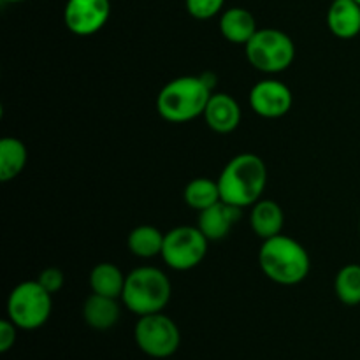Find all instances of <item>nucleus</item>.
I'll list each match as a JSON object with an SVG mask.
<instances>
[{
  "label": "nucleus",
  "instance_id": "1",
  "mask_svg": "<svg viewBox=\"0 0 360 360\" xmlns=\"http://www.w3.org/2000/svg\"><path fill=\"white\" fill-rule=\"evenodd\" d=\"M213 95L207 76H181L169 81L157 97V111L165 122L186 123L199 118Z\"/></svg>",
  "mask_w": 360,
  "mask_h": 360
},
{
  "label": "nucleus",
  "instance_id": "2",
  "mask_svg": "<svg viewBox=\"0 0 360 360\" xmlns=\"http://www.w3.org/2000/svg\"><path fill=\"white\" fill-rule=\"evenodd\" d=\"M221 200L238 207L259 202L267 186V165L253 153H241L232 158L218 178Z\"/></svg>",
  "mask_w": 360,
  "mask_h": 360
},
{
  "label": "nucleus",
  "instance_id": "3",
  "mask_svg": "<svg viewBox=\"0 0 360 360\" xmlns=\"http://www.w3.org/2000/svg\"><path fill=\"white\" fill-rule=\"evenodd\" d=\"M259 264L271 281L285 287L302 283L311 271V259L304 246L283 234L262 243Z\"/></svg>",
  "mask_w": 360,
  "mask_h": 360
},
{
  "label": "nucleus",
  "instance_id": "4",
  "mask_svg": "<svg viewBox=\"0 0 360 360\" xmlns=\"http://www.w3.org/2000/svg\"><path fill=\"white\" fill-rule=\"evenodd\" d=\"M172 295V285L167 274L157 267H137L127 274L122 301L127 309L137 316L162 313Z\"/></svg>",
  "mask_w": 360,
  "mask_h": 360
},
{
  "label": "nucleus",
  "instance_id": "5",
  "mask_svg": "<svg viewBox=\"0 0 360 360\" xmlns=\"http://www.w3.org/2000/svg\"><path fill=\"white\" fill-rule=\"evenodd\" d=\"M245 53L253 69L264 74H278L294 63L295 44L290 35L278 28H262L250 39Z\"/></svg>",
  "mask_w": 360,
  "mask_h": 360
},
{
  "label": "nucleus",
  "instance_id": "6",
  "mask_svg": "<svg viewBox=\"0 0 360 360\" xmlns=\"http://www.w3.org/2000/svg\"><path fill=\"white\" fill-rule=\"evenodd\" d=\"M51 295L37 280L23 281L13 288L7 299V319L23 330H35L51 315Z\"/></svg>",
  "mask_w": 360,
  "mask_h": 360
},
{
  "label": "nucleus",
  "instance_id": "7",
  "mask_svg": "<svg viewBox=\"0 0 360 360\" xmlns=\"http://www.w3.org/2000/svg\"><path fill=\"white\" fill-rule=\"evenodd\" d=\"M134 340L139 350L153 359H167L178 352L181 334L174 320L164 313L139 316L134 327Z\"/></svg>",
  "mask_w": 360,
  "mask_h": 360
},
{
  "label": "nucleus",
  "instance_id": "8",
  "mask_svg": "<svg viewBox=\"0 0 360 360\" xmlns=\"http://www.w3.org/2000/svg\"><path fill=\"white\" fill-rule=\"evenodd\" d=\"M210 239L200 232L199 227H176L165 234L162 259L171 269L190 271L199 266L207 253Z\"/></svg>",
  "mask_w": 360,
  "mask_h": 360
},
{
  "label": "nucleus",
  "instance_id": "9",
  "mask_svg": "<svg viewBox=\"0 0 360 360\" xmlns=\"http://www.w3.org/2000/svg\"><path fill=\"white\" fill-rule=\"evenodd\" d=\"M111 16L109 0H67L63 21L72 34L86 37L97 34Z\"/></svg>",
  "mask_w": 360,
  "mask_h": 360
},
{
  "label": "nucleus",
  "instance_id": "10",
  "mask_svg": "<svg viewBox=\"0 0 360 360\" xmlns=\"http://www.w3.org/2000/svg\"><path fill=\"white\" fill-rule=\"evenodd\" d=\"M294 104L290 88L278 79L259 81L250 91V105L259 116L276 120L287 115Z\"/></svg>",
  "mask_w": 360,
  "mask_h": 360
},
{
  "label": "nucleus",
  "instance_id": "11",
  "mask_svg": "<svg viewBox=\"0 0 360 360\" xmlns=\"http://www.w3.org/2000/svg\"><path fill=\"white\" fill-rule=\"evenodd\" d=\"M239 218H241V207L232 206L225 200H218L217 204L200 211L197 227L210 241H221L231 234Z\"/></svg>",
  "mask_w": 360,
  "mask_h": 360
},
{
  "label": "nucleus",
  "instance_id": "12",
  "mask_svg": "<svg viewBox=\"0 0 360 360\" xmlns=\"http://www.w3.org/2000/svg\"><path fill=\"white\" fill-rule=\"evenodd\" d=\"M207 127L217 134H231L241 123V108L229 94H213L204 111Z\"/></svg>",
  "mask_w": 360,
  "mask_h": 360
},
{
  "label": "nucleus",
  "instance_id": "13",
  "mask_svg": "<svg viewBox=\"0 0 360 360\" xmlns=\"http://www.w3.org/2000/svg\"><path fill=\"white\" fill-rule=\"evenodd\" d=\"M329 30L338 39H354L360 34V4L357 0H334L327 13Z\"/></svg>",
  "mask_w": 360,
  "mask_h": 360
},
{
  "label": "nucleus",
  "instance_id": "14",
  "mask_svg": "<svg viewBox=\"0 0 360 360\" xmlns=\"http://www.w3.org/2000/svg\"><path fill=\"white\" fill-rule=\"evenodd\" d=\"M285 225L283 210L278 202L269 199H260L252 206L250 213V227L262 241L280 236Z\"/></svg>",
  "mask_w": 360,
  "mask_h": 360
},
{
  "label": "nucleus",
  "instance_id": "15",
  "mask_svg": "<svg viewBox=\"0 0 360 360\" xmlns=\"http://www.w3.org/2000/svg\"><path fill=\"white\" fill-rule=\"evenodd\" d=\"M257 20L248 9L231 7L220 16V32L232 44H248L250 39L257 34Z\"/></svg>",
  "mask_w": 360,
  "mask_h": 360
},
{
  "label": "nucleus",
  "instance_id": "16",
  "mask_svg": "<svg viewBox=\"0 0 360 360\" xmlns=\"http://www.w3.org/2000/svg\"><path fill=\"white\" fill-rule=\"evenodd\" d=\"M122 309H120L118 299L105 297L91 292L90 297L83 304V319L91 329L109 330L118 323Z\"/></svg>",
  "mask_w": 360,
  "mask_h": 360
},
{
  "label": "nucleus",
  "instance_id": "17",
  "mask_svg": "<svg viewBox=\"0 0 360 360\" xmlns=\"http://www.w3.org/2000/svg\"><path fill=\"white\" fill-rule=\"evenodd\" d=\"M125 281V274L120 271L118 266H115L111 262L97 264L90 273L91 292L98 295H105V297L122 299Z\"/></svg>",
  "mask_w": 360,
  "mask_h": 360
},
{
  "label": "nucleus",
  "instance_id": "18",
  "mask_svg": "<svg viewBox=\"0 0 360 360\" xmlns=\"http://www.w3.org/2000/svg\"><path fill=\"white\" fill-rule=\"evenodd\" d=\"M28 160L27 146L16 137H4L0 141V179L13 181L23 172Z\"/></svg>",
  "mask_w": 360,
  "mask_h": 360
},
{
  "label": "nucleus",
  "instance_id": "19",
  "mask_svg": "<svg viewBox=\"0 0 360 360\" xmlns=\"http://www.w3.org/2000/svg\"><path fill=\"white\" fill-rule=\"evenodd\" d=\"M165 234H162L153 225H139L127 238L129 250L139 259H153L162 255Z\"/></svg>",
  "mask_w": 360,
  "mask_h": 360
},
{
  "label": "nucleus",
  "instance_id": "20",
  "mask_svg": "<svg viewBox=\"0 0 360 360\" xmlns=\"http://www.w3.org/2000/svg\"><path fill=\"white\" fill-rule=\"evenodd\" d=\"M185 202L188 204L192 210L195 211H204L206 207L213 206L218 200H221L220 195V186L218 181H213L210 178H195L185 186Z\"/></svg>",
  "mask_w": 360,
  "mask_h": 360
},
{
  "label": "nucleus",
  "instance_id": "21",
  "mask_svg": "<svg viewBox=\"0 0 360 360\" xmlns=\"http://www.w3.org/2000/svg\"><path fill=\"white\" fill-rule=\"evenodd\" d=\"M334 290L338 299L347 306L360 304V266L348 264L341 267L334 280Z\"/></svg>",
  "mask_w": 360,
  "mask_h": 360
},
{
  "label": "nucleus",
  "instance_id": "22",
  "mask_svg": "<svg viewBox=\"0 0 360 360\" xmlns=\"http://www.w3.org/2000/svg\"><path fill=\"white\" fill-rule=\"evenodd\" d=\"M225 0H186V11L195 20H211L224 9Z\"/></svg>",
  "mask_w": 360,
  "mask_h": 360
},
{
  "label": "nucleus",
  "instance_id": "23",
  "mask_svg": "<svg viewBox=\"0 0 360 360\" xmlns=\"http://www.w3.org/2000/svg\"><path fill=\"white\" fill-rule=\"evenodd\" d=\"M37 281L49 292V294H56V292L62 290L65 276H63L62 271L56 269V267H46V269L39 274Z\"/></svg>",
  "mask_w": 360,
  "mask_h": 360
},
{
  "label": "nucleus",
  "instance_id": "24",
  "mask_svg": "<svg viewBox=\"0 0 360 360\" xmlns=\"http://www.w3.org/2000/svg\"><path fill=\"white\" fill-rule=\"evenodd\" d=\"M16 333L18 327L9 319H4L0 322V352L2 354H6V352H9L14 347V343H16Z\"/></svg>",
  "mask_w": 360,
  "mask_h": 360
},
{
  "label": "nucleus",
  "instance_id": "25",
  "mask_svg": "<svg viewBox=\"0 0 360 360\" xmlns=\"http://www.w3.org/2000/svg\"><path fill=\"white\" fill-rule=\"evenodd\" d=\"M4 2H13V4H16V2H25V0H4Z\"/></svg>",
  "mask_w": 360,
  "mask_h": 360
},
{
  "label": "nucleus",
  "instance_id": "26",
  "mask_svg": "<svg viewBox=\"0 0 360 360\" xmlns=\"http://www.w3.org/2000/svg\"><path fill=\"white\" fill-rule=\"evenodd\" d=\"M359 232H360V224H359Z\"/></svg>",
  "mask_w": 360,
  "mask_h": 360
},
{
  "label": "nucleus",
  "instance_id": "27",
  "mask_svg": "<svg viewBox=\"0 0 360 360\" xmlns=\"http://www.w3.org/2000/svg\"><path fill=\"white\" fill-rule=\"evenodd\" d=\"M357 2H359V4H360V0H357Z\"/></svg>",
  "mask_w": 360,
  "mask_h": 360
}]
</instances>
